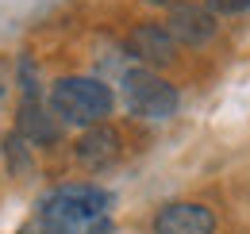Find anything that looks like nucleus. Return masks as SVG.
<instances>
[{
    "mask_svg": "<svg viewBox=\"0 0 250 234\" xmlns=\"http://www.w3.org/2000/svg\"><path fill=\"white\" fill-rule=\"evenodd\" d=\"M112 196L96 184H62L39 200L35 219L50 234H108Z\"/></svg>",
    "mask_w": 250,
    "mask_h": 234,
    "instance_id": "f257e3e1",
    "label": "nucleus"
},
{
    "mask_svg": "<svg viewBox=\"0 0 250 234\" xmlns=\"http://www.w3.org/2000/svg\"><path fill=\"white\" fill-rule=\"evenodd\" d=\"M112 88L96 77H62L50 88V112L58 116V123L69 127H100L104 119L112 116Z\"/></svg>",
    "mask_w": 250,
    "mask_h": 234,
    "instance_id": "f03ea898",
    "label": "nucleus"
},
{
    "mask_svg": "<svg viewBox=\"0 0 250 234\" xmlns=\"http://www.w3.org/2000/svg\"><path fill=\"white\" fill-rule=\"evenodd\" d=\"M124 104L131 116L139 119H169L177 112V104H181V96H177V88L169 85L166 77H158L154 69H127L124 73Z\"/></svg>",
    "mask_w": 250,
    "mask_h": 234,
    "instance_id": "7ed1b4c3",
    "label": "nucleus"
},
{
    "mask_svg": "<svg viewBox=\"0 0 250 234\" xmlns=\"http://www.w3.org/2000/svg\"><path fill=\"white\" fill-rule=\"evenodd\" d=\"M154 234H216V215L212 207L181 200V204H166L154 215Z\"/></svg>",
    "mask_w": 250,
    "mask_h": 234,
    "instance_id": "20e7f679",
    "label": "nucleus"
},
{
    "mask_svg": "<svg viewBox=\"0 0 250 234\" xmlns=\"http://www.w3.org/2000/svg\"><path fill=\"white\" fill-rule=\"evenodd\" d=\"M127 50L143 61V69H158V65H173L177 61V42L162 23H143L131 31Z\"/></svg>",
    "mask_w": 250,
    "mask_h": 234,
    "instance_id": "39448f33",
    "label": "nucleus"
},
{
    "mask_svg": "<svg viewBox=\"0 0 250 234\" xmlns=\"http://www.w3.org/2000/svg\"><path fill=\"white\" fill-rule=\"evenodd\" d=\"M166 31L173 35V42L185 46H204L216 35V16L208 12V4H177L166 20Z\"/></svg>",
    "mask_w": 250,
    "mask_h": 234,
    "instance_id": "423d86ee",
    "label": "nucleus"
},
{
    "mask_svg": "<svg viewBox=\"0 0 250 234\" xmlns=\"http://www.w3.org/2000/svg\"><path fill=\"white\" fill-rule=\"evenodd\" d=\"M73 157L85 165V169H108L116 157H120V131L100 123V127H89L77 146H73Z\"/></svg>",
    "mask_w": 250,
    "mask_h": 234,
    "instance_id": "0eeeda50",
    "label": "nucleus"
},
{
    "mask_svg": "<svg viewBox=\"0 0 250 234\" xmlns=\"http://www.w3.org/2000/svg\"><path fill=\"white\" fill-rule=\"evenodd\" d=\"M16 135L23 142H31V146H50V142H58L62 123H58V116L50 108H42L39 100H23L20 104V116H16Z\"/></svg>",
    "mask_w": 250,
    "mask_h": 234,
    "instance_id": "6e6552de",
    "label": "nucleus"
},
{
    "mask_svg": "<svg viewBox=\"0 0 250 234\" xmlns=\"http://www.w3.org/2000/svg\"><path fill=\"white\" fill-rule=\"evenodd\" d=\"M8 165H12L16 173H27V169H31V157H27L20 135H8Z\"/></svg>",
    "mask_w": 250,
    "mask_h": 234,
    "instance_id": "1a4fd4ad",
    "label": "nucleus"
},
{
    "mask_svg": "<svg viewBox=\"0 0 250 234\" xmlns=\"http://www.w3.org/2000/svg\"><path fill=\"white\" fill-rule=\"evenodd\" d=\"M208 12L212 16H239V12H250V0H208Z\"/></svg>",
    "mask_w": 250,
    "mask_h": 234,
    "instance_id": "9d476101",
    "label": "nucleus"
},
{
    "mask_svg": "<svg viewBox=\"0 0 250 234\" xmlns=\"http://www.w3.org/2000/svg\"><path fill=\"white\" fill-rule=\"evenodd\" d=\"M16 234H50V231H46V227H42L39 219H27V223H23V227H20Z\"/></svg>",
    "mask_w": 250,
    "mask_h": 234,
    "instance_id": "9b49d317",
    "label": "nucleus"
},
{
    "mask_svg": "<svg viewBox=\"0 0 250 234\" xmlns=\"http://www.w3.org/2000/svg\"><path fill=\"white\" fill-rule=\"evenodd\" d=\"M8 85H12V73H8V65L0 61V100H4V92H8Z\"/></svg>",
    "mask_w": 250,
    "mask_h": 234,
    "instance_id": "f8f14e48",
    "label": "nucleus"
},
{
    "mask_svg": "<svg viewBox=\"0 0 250 234\" xmlns=\"http://www.w3.org/2000/svg\"><path fill=\"white\" fill-rule=\"evenodd\" d=\"M143 4H150V8H169V12H173V8L185 4V0H143Z\"/></svg>",
    "mask_w": 250,
    "mask_h": 234,
    "instance_id": "ddd939ff",
    "label": "nucleus"
}]
</instances>
